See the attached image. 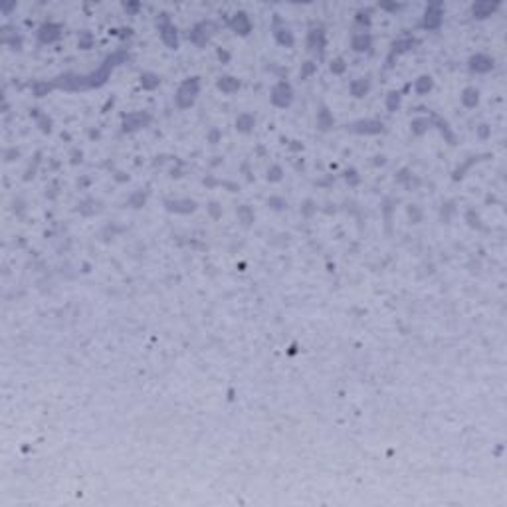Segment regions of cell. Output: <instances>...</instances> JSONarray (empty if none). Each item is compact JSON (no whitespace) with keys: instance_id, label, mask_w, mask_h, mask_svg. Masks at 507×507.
I'll return each mask as SVG.
<instances>
[{"instance_id":"cell-1","label":"cell","mask_w":507,"mask_h":507,"mask_svg":"<svg viewBox=\"0 0 507 507\" xmlns=\"http://www.w3.org/2000/svg\"><path fill=\"white\" fill-rule=\"evenodd\" d=\"M198 92H200V81H198V77H188L181 87H178V92H176V95H174L176 105L181 107V109L190 107V105L194 103Z\"/></svg>"},{"instance_id":"cell-2","label":"cell","mask_w":507,"mask_h":507,"mask_svg":"<svg viewBox=\"0 0 507 507\" xmlns=\"http://www.w3.org/2000/svg\"><path fill=\"white\" fill-rule=\"evenodd\" d=\"M293 99V92H291V85L285 83V81H280L274 89H272V101L274 105L278 107H287Z\"/></svg>"},{"instance_id":"cell-3","label":"cell","mask_w":507,"mask_h":507,"mask_svg":"<svg viewBox=\"0 0 507 507\" xmlns=\"http://www.w3.org/2000/svg\"><path fill=\"white\" fill-rule=\"evenodd\" d=\"M493 68V59L489 56H484V54H475L471 59H469V70L471 72H478V74H488L491 72Z\"/></svg>"},{"instance_id":"cell-4","label":"cell","mask_w":507,"mask_h":507,"mask_svg":"<svg viewBox=\"0 0 507 507\" xmlns=\"http://www.w3.org/2000/svg\"><path fill=\"white\" fill-rule=\"evenodd\" d=\"M210 30H212V24L210 22H202V24H198L194 30H192V34H190V40L192 42H196L198 46H202L208 38H210Z\"/></svg>"},{"instance_id":"cell-5","label":"cell","mask_w":507,"mask_h":507,"mask_svg":"<svg viewBox=\"0 0 507 507\" xmlns=\"http://www.w3.org/2000/svg\"><path fill=\"white\" fill-rule=\"evenodd\" d=\"M59 34H62V28H59L57 24H44V26L40 28V32H38V36H40V42H44V44L57 40V38H59Z\"/></svg>"},{"instance_id":"cell-6","label":"cell","mask_w":507,"mask_h":507,"mask_svg":"<svg viewBox=\"0 0 507 507\" xmlns=\"http://www.w3.org/2000/svg\"><path fill=\"white\" fill-rule=\"evenodd\" d=\"M147 121H149V117H147V115H143V113H131V115L125 117L123 129H125V131H135V129L145 127Z\"/></svg>"},{"instance_id":"cell-7","label":"cell","mask_w":507,"mask_h":507,"mask_svg":"<svg viewBox=\"0 0 507 507\" xmlns=\"http://www.w3.org/2000/svg\"><path fill=\"white\" fill-rule=\"evenodd\" d=\"M230 26L236 30V34H242V36H246L250 30H252V24H250V18L244 14V12H240V14H236L234 18H232V22H230Z\"/></svg>"},{"instance_id":"cell-8","label":"cell","mask_w":507,"mask_h":507,"mask_svg":"<svg viewBox=\"0 0 507 507\" xmlns=\"http://www.w3.org/2000/svg\"><path fill=\"white\" fill-rule=\"evenodd\" d=\"M440 24H442V12H440V8H438V6H430V8L426 10V14H424L422 26L428 28V30H436Z\"/></svg>"},{"instance_id":"cell-9","label":"cell","mask_w":507,"mask_h":507,"mask_svg":"<svg viewBox=\"0 0 507 507\" xmlns=\"http://www.w3.org/2000/svg\"><path fill=\"white\" fill-rule=\"evenodd\" d=\"M169 210L178 212V214H188V212H194V210H196V202L190 200V198L174 200V202H169Z\"/></svg>"},{"instance_id":"cell-10","label":"cell","mask_w":507,"mask_h":507,"mask_svg":"<svg viewBox=\"0 0 507 507\" xmlns=\"http://www.w3.org/2000/svg\"><path fill=\"white\" fill-rule=\"evenodd\" d=\"M351 129H353V131H357V133L375 135V133H380V131H382V123H378V121H373V119H369V121H359V123H355Z\"/></svg>"},{"instance_id":"cell-11","label":"cell","mask_w":507,"mask_h":507,"mask_svg":"<svg viewBox=\"0 0 507 507\" xmlns=\"http://www.w3.org/2000/svg\"><path fill=\"white\" fill-rule=\"evenodd\" d=\"M307 44H309V48H311L313 52H319V54H323V48H325V34H323V30H319V28H313L311 32H309Z\"/></svg>"},{"instance_id":"cell-12","label":"cell","mask_w":507,"mask_h":507,"mask_svg":"<svg viewBox=\"0 0 507 507\" xmlns=\"http://www.w3.org/2000/svg\"><path fill=\"white\" fill-rule=\"evenodd\" d=\"M216 87L224 94H234V92H238V87H240V79L232 77V75H224V77L218 79Z\"/></svg>"},{"instance_id":"cell-13","label":"cell","mask_w":507,"mask_h":507,"mask_svg":"<svg viewBox=\"0 0 507 507\" xmlns=\"http://www.w3.org/2000/svg\"><path fill=\"white\" fill-rule=\"evenodd\" d=\"M161 38H163V42L169 46V48H176L178 46V40H176V28L172 26V24H165V26H161Z\"/></svg>"},{"instance_id":"cell-14","label":"cell","mask_w":507,"mask_h":507,"mask_svg":"<svg viewBox=\"0 0 507 507\" xmlns=\"http://www.w3.org/2000/svg\"><path fill=\"white\" fill-rule=\"evenodd\" d=\"M349 89H351L353 97H365V95L369 94V89H371V83H369V79H363V77H359V79L351 81Z\"/></svg>"},{"instance_id":"cell-15","label":"cell","mask_w":507,"mask_h":507,"mask_svg":"<svg viewBox=\"0 0 507 507\" xmlns=\"http://www.w3.org/2000/svg\"><path fill=\"white\" fill-rule=\"evenodd\" d=\"M254 125H256V117L252 113H242V115H238V119H236V129L242 131V133L252 131Z\"/></svg>"},{"instance_id":"cell-16","label":"cell","mask_w":507,"mask_h":507,"mask_svg":"<svg viewBox=\"0 0 507 507\" xmlns=\"http://www.w3.org/2000/svg\"><path fill=\"white\" fill-rule=\"evenodd\" d=\"M371 44H373V40H371L369 34H357V36H353V50H355V52H367V50H371Z\"/></svg>"},{"instance_id":"cell-17","label":"cell","mask_w":507,"mask_h":507,"mask_svg":"<svg viewBox=\"0 0 507 507\" xmlns=\"http://www.w3.org/2000/svg\"><path fill=\"white\" fill-rule=\"evenodd\" d=\"M478 101H480V92L475 87H468V89H464V94H462V103L466 105V107H475L478 105Z\"/></svg>"},{"instance_id":"cell-18","label":"cell","mask_w":507,"mask_h":507,"mask_svg":"<svg viewBox=\"0 0 507 507\" xmlns=\"http://www.w3.org/2000/svg\"><path fill=\"white\" fill-rule=\"evenodd\" d=\"M495 6H497V4H491V2H478V4H473L471 12H473L475 18H488V16H491V12L495 10Z\"/></svg>"},{"instance_id":"cell-19","label":"cell","mask_w":507,"mask_h":507,"mask_svg":"<svg viewBox=\"0 0 507 507\" xmlns=\"http://www.w3.org/2000/svg\"><path fill=\"white\" fill-rule=\"evenodd\" d=\"M432 85H434V81H432V77L430 75H422V77H418L416 79V83H414V89L418 94H428L430 89H432Z\"/></svg>"},{"instance_id":"cell-20","label":"cell","mask_w":507,"mask_h":507,"mask_svg":"<svg viewBox=\"0 0 507 507\" xmlns=\"http://www.w3.org/2000/svg\"><path fill=\"white\" fill-rule=\"evenodd\" d=\"M317 125H319L321 129L333 127V117L329 115V111H327V109H321V111H319V115H317Z\"/></svg>"},{"instance_id":"cell-21","label":"cell","mask_w":507,"mask_h":507,"mask_svg":"<svg viewBox=\"0 0 507 507\" xmlns=\"http://www.w3.org/2000/svg\"><path fill=\"white\" fill-rule=\"evenodd\" d=\"M159 83H161V79H159L155 74H143V75H141V85H143L145 89H155Z\"/></svg>"},{"instance_id":"cell-22","label":"cell","mask_w":507,"mask_h":507,"mask_svg":"<svg viewBox=\"0 0 507 507\" xmlns=\"http://www.w3.org/2000/svg\"><path fill=\"white\" fill-rule=\"evenodd\" d=\"M238 218L242 220V224H252L254 222V212H252V208L250 206H240L238 208Z\"/></svg>"},{"instance_id":"cell-23","label":"cell","mask_w":507,"mask_h":507,"mask_svg":"<svg viewBox=\"0 0 507 507\" xmlns=\"http://www.w3.org/2000/svg\"><path fill=\"white\" fill-rule=\"evenodd\" d=\"M276 38H278V42L280 44H283V46H293V36H291V32L289 30H285V28H282V30H278L276 32Z\"/></svg>"},{"instance_id":"cell-24","label":"cell","mask_w":507,"mask_h":507,"mask_svg":"<svg viewBox=\"0 0 507 507\" xmlns=\"http://www.w3.org/2000/svg\"><path fill=\"white\" fill-rule=\"evenodd\" d=\"M428 125H430V121H428V119H414L410 127H412V131H414L416 135H422V133L426 131V127H428Z\"/></svg>"},{"instance_id":"cell-25","label":"cell","mask_w":507,"mask_h":507,"mask_svg":"<svg viewBox=\"0 0 507 507\" xmlns=\"http://www.w3.org/2000/svg\"><path fill=\"white\" fill-rule=\"evenodd\" d=\"M50 83H46V81H38L36 85H34V94H36V97H44L46 95V92H50Z\"/></svg>"},{"instance_id":"cell-26","label":"cell","mask_w":507,"mask_h":507,"mask_svg":"<svg viewBox=\"0 0 507 507\" xmlns=\"http://www.w3.org/2000/svg\"><path fill=\"white\" fill-rule=\"evenodd\" d=\"M77 44H79L81 50H89V48H92V44H94V38L89 36V34H81L79 40H77Z\"/></svg>"},{"instance_id":"cell-27","label":"cell","mask_w":507,"mask_h":507,"mask_svg":"<svg viewBox=\"0 0 507 507\" xmlns=\"http://www.w3.org/2000/svg\"><path fill=\"white\" fill-rule=\"evenodd\" d=\"M345 68H347V66H345V62H343L341 57H337V59H333V62H331V72H333V74H343Z\"/></svg>"},{"instance_id":"cell-28","label":"cell","mask_w":507,"mask_h":507,"mask_svg":"<svg viewBox=\"0 0 507 507\" xmlns=\"http://www.w3.org/2000/svg\"><path fill=\"white\" fill-rule=\"evenodd\" d=\"M414 44H416L414 40H400L398 44H394V52H406V50H410Z\"/></svg>"},{"instance_id":"cell-29","label":"cell","mask_w":507,"mask_h":507,"mask_svg":"<svg viewBox=\"0 0 507 507\" xmlns=\"http://www.w3.org/2000/svg\"><path fill=\"white\" fill-rule=\"evenodd\" d=\"M315 70H317V66H315L313 62H305V64H303V68H301V72H300V75L305 79V77H307V75H311Z\"/></svg>"},{"instance_id":"cell-30","label":"cell","mask_w":507,"mask_h":507,"mask_svg":"<svg viewBox=\"0 0 507 507\" xmlns=\"http://www.w3.org/2000/svg\"><path fill=\"white\" fill-rule=\"evenodd\" d=\"M280 178H282V169L280 167H272L270 170H267V181L276 183V181H280Z\"/></svg>"},{"instance_id":"cell-31","label":"cell","mask_w":507,"mask_h":507,"mask_svg":"<svg viewBox=\"0 0 507 507\" xmlns=\"http://www.w3.org/2000/svg\"><path fill=\"white\" fill-rule=\"evenodd\" d=\"M143 202H145V194H143V192H137V194H133V196H131V204H133L135 208L143 206Z\"/></svg>"},{"instance_id":"cell-32","label":"cell","mask_w":507,"mask_h":507,"mask_svg":"<svg viewBox=\"0 0 507 507\" xmlns=\"http://www.w3.org/2000/svg\"><path fill=\"white\" fill-rule=\"evenodd\" d=\"M394 107H398V94H391V97H389V109H394Z\"/></svg>"},{"instance_id":"cell-33","label":"cell","mask_w":507,"mask_h":507,"mask_svg":"<svg viewBox=\"0 0 507 507\" xmlns=\"http://www.w3.org/2000/svg\"><path fill=\"white\" fill-rule=\"evenodd\" d=\"M267 204H274V208H283L285 206V202L280 200V198H270V200H267Z\"/></svg>"},{"instance_id":"cell-34","label":"cell","mask_w":507,"mask_h":507,"mask_svg":"<svg viewBox=\"0 0 507 507\" xmlns=\"http://www.w3.org/2000/svg\"><path fill=\"white\" fill-rule=\"evenodd\" d=\"M218 139H220V133H218V131H212V133H210V141H212V143H216Z\"/></svg>"}]
</instances>
